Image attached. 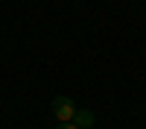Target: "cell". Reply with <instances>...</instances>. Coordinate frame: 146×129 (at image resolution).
Masks as SVG:
<instances>
[{"mask_svg": "<svg viewBox=\"0 0 146 129\" xmlns=\"http://www.w3.org/2000/svg\"><path fill=\"white\" fill-rule=\"evenodd\" d=\"M50 109H53V114L58 117L62 123H70L73 120V114H76V109L79 106L73 103L70 97H53V103H50Z\"/></svg>", "mask_w": 146, "mask_h": 129, "instance_id": "cell-1", "label": "cell"}, {"mask_svg": "<svg viewBox=\"0 0 146 129\" xmlns=\"http://www.w3.org/2000/svg\"><path fill=\"white\" fill-rule=\"evenodd\" d=\"M73 126H79V129H88V126H94L96 123V114L91 112V109H76V114H73V120H70Z\"/></svg>", "mask_w": 146, "mask_h": 129, "instance_id": "cell-2", "label": "cell"}, {"mask_svg": "<svg viewBox=\"0 0 146 129\" xmlns=\"http://www.w3.org/2000/svg\"><path fill=\"white\" fill-rule=\"evenodd\" d=\"M56 129H79V126H73V123H62V126H56Z\"/></svg>", "mask_w": 146, "mask_h": 129, "instance_id": "cell-3", "label": "cell"}]
</instances>
